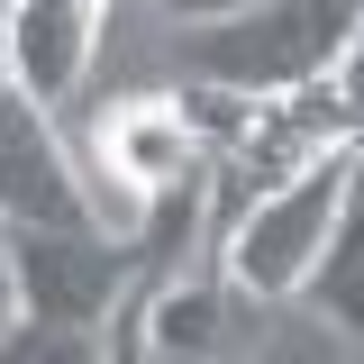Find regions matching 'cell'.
Segmentation results:
<instances>
[{
	"instance_id": "cell-3",
	"label": "cell",
	"mask_w": 364,
	"mask_h": 364,
	"mask_svg": "<svg viewBox=\"0 0 364 364\" xmlns=\"http://www.w3.org/2000/svg\"><path fill=\"white\" fill-rule=\"evenodd\" d=\"M0 255L18 282V318L46 328H109L136 291V246L109 228H0Z\"/></svg>"
},
{
	"instance_id": "cell-8",
	"label": "cell",
	"mask_w": 364,
	"mask_h": 364,
	"mask_svg": "<svg viewBox=\"0 0 364 364\" xmlns=\"http://www.w3.org/2000/svg\"><path fill=\"white\" fill-rule=\"evenodd\" d=\"M237 9H255V0H164L173 28H210V18H237Z\"/></svg>"
},
{
	"instance_id": "cell-6",
	"label": "cell",
	"mask_w": 364,
	"mask_h": 364,
	"mask_svg": "<svg viewBox=\"0 0 364 364\" xmlns=\"http://www.w3.org/2000/svg\"><path fill=\"white\" fill-rule=\"evenodd\" d=\"M0 364H109L100 328H46V318H9L0 328Z\"/></svg>"
},
{
	"instance_id": "cell-7",
	"label": "cell",
	"mask_w": 364,
	"mask_h": 364,
	"mask_svg": "<svg viewBox=\"0 0 364 364\" xmlns=\"http://www.w3.org/2000/svg\"><path fill=\"white\" fill-rule=\"evenodd\" d=\"M328 91H337V109H346V136L364 146V0H355V28H346V55H337Z\"/></svg>"
},
{
	"instance_id": "cell-1",
	"label": "cell",
	"mask_w": 364,
	"mask_h": 364,
	"mask_svg": "<svg viewBox=\"0 0 364 364\" xmlns=\"http://www.w3.org/2000/svg\"><path fill=\"white\" fill-rule=\"evenodd\" d=\"M355 28V0H255L210 28H173V73L191 91H228V100H273V91L328 82Z\"/></svg>"
},
{
	"instance_id": "cell-2",
	"label": "cell",
	"mask_w": 364,
	"mask_h": 364,
	"mask_svg": "<svg viewBox=\"0 0 364 364\" xmlns=\"http://www.w3.org/2000/svg\"><path fill=\"white\" fill-rule=\"evenodd\" d=\"M346 164H355V146L301 164L291 182H273L264 200H246V210L228 219V237L210 246V255H219L210 273H219L237 301H301L318 246H328V228H337V200H346Z\"/></svg>"
},
{
	"instance_id": "cell-5",
	"label": "cell",
	"mask_w": 364,
	"mask_h": 364,
	"mask_svg": "<svg viewBox=\"0 0 364 364\" xmlns=\"http://www.w3.org/2000/svg\"><path fill=\"white\" fill-rule=\"evenodd\" d=\"M301 301H310V310L355 346V364H364V146H355V164H346V200H337V228H328V246H318Z\"/></svg>"
},
{
	"instance_id": "cell-4",
	"label": "cell",
	"mask_w": 364,
	"mask_h": 364,
	"mask_svg": "<svg viewBox=\"0 0 364 364\" xmlns=\"http://www.w3.org/2000/svg\"><path fill=\"white\" fill-rule=\"evenodd\" d=\"M100 28H109L100 0H9L0 9V82L28 91L37 109L73 100L100 55Z\"/></svg>"
},
{
	"instance_id": "cell-9",
	"label": "cell",
	"mask_w": 364,
	"mask_h": 364,
	"mask_svg": "<svg viewBox=\"0 0 364 364\" xmlns=\"http://www.w3.org/2000/svg\"><path fill=\"white\" fill-rule=\"evenodd\" d=\"M18 318V282H9V255H0V328Z\"/></svg>"
}]
</instances>
